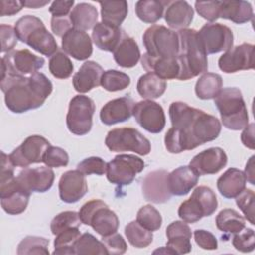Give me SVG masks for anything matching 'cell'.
Returning a JSON list of instances; mask_svg holds the SVG:
<instances>
[{
    "label": "cell",
    "mask_w": 255,
    "mask_h": 255,
    "mask_svg": "<svg viewBox=\"0 0 255 255\" xmlns=\"http://www.w3.org/2000/svg\"><path fill=\"white\" fill-rule=\"evenodd\" d=\"M136 90L139 96L143 99H157L164 94L166 90V82L154 73L147 72L139 77L136 84Z\"/></svg>",
    "instance_id": "obj_33"
},
{
    "label": "cell",
    "mask_w": 255,
    "mask_h": 255,
    "mask_svg": "<svg viewBox=\"0 0 255 255\" xmlns=\"http://www.w3.org/2000/svg\"><path fill=\"white\" fill-rule=\"evenodd\" d=\"M88 192V184L83 174L78 169L64 172L59 180V195L66 203L78 202Z\"/></svg>",
    "instance_id": "obj_19"
},
{
    "label": "cell",
    "mask_w": 255,
    "mask_h": 255,
    "mask_svg": "<svg viewBox=\"0 0 255 255\" xmlns=\"http://www.w3.org/2000/svg\"><path fill=\"white\" fill-rule=\"evenodd\" d=\"M246 177L238 168H228L217 179V189L225 198H235L246 188Z\"/></svg>",
    "instance_id": "obj_29"
},
{
    "label": "cell",
    "mask_w": 255,
    "mask_h": 255,
    "mask_svg": "<svg viewBox=\"0 0 255 255\" xmlns=\"http://www.w3.org/2000/svg\"><path fill=\"white\" fill-rule=\"evenodd\" d=\"M104 69L95 61H86L73 77V86L78 93L84 94L101 85Z\"/></svg>",
    "instance_id": "obj_23"
},
{
    "label": "cell",
    "mask_w": 255,
    "mask_h": 255,
    "mask_svg": "<svg viewBox=\"0 0 255 255\" xmlns=\"http://www.w3.org/2000/svg\"><path fill=\"white\" fill-rule=\"evenodd\" d=\"M196 244L205 250H215L218 247L216 237L209 231L204 229H196L193 232Z\"/></svg>",
    "instance_id": "obj_55"
},
{
    "label": "cell",
    "mask_w": 255,
    "mask_h": 255,
    "mask_svg": "<svg viewBox=\"0 0 255 255\" xmlns=\"http://www.w3.org/2000/svg\"><path fill=\"white\" fill-rule=\"evenodd\" d=\"M105 144L114 152L132 151L146 155L151 150L150 141L133 128H118L110 130L105 138Z\"/></svg>",
    "instance_id": "obj_7"
},
{
    "label": "cell",
    "mask_w": 255,
    "mask_h": 255,
    "mask_svg": "<svg viewBox=\"0 0 255 255\" xmlns=\"http://www.w3.org/2000/svg\"><path fill=\"white\" fill-rule=\"evenodd\" d=\"M236 204L240 208V210L245 215V218L252 224H255L254 221V199L255 194L254 191L248 188H245L242 192H240L236 197Z\"/></svg>",
    "instance_id": "obj_49"
},
{
    "label": "cell",
    "mask_w": 255,
    "mask_h": 255,
    "mask_svg": "<svg viewBox=\"0 0 255 255\" xmlns=\"http://www.w3.org/2000/svg\"><path fill=\"white\" fill-rule=\"evenodd\" d=\"M191 229L186 222L175 220L166 227V246L176 254H186L191 251Z\"/></svg>",
    "instance_id": "obj_24"
},
{
    "label": "cell",
    "mask_w": 255,
    "mask_h": 255,
    "mask_svg": "<svg viewBox=\"0 0 255 255\" xmlns=\"http://www.w3.org/2000/svg\"><path fill=\"white\" fill-rule=\"evenodd\" d=\"M125 234L128 242L136 248H145L153 240L152 231L144 228L136 220L128 223L125 227Z\"/></svg>",
    "instance_id": "obj_38"
},
{
    "label": "cell",
    "mask_w": 255,
    "mask_h": 255,
    "mask_svg": "<svg viewBox=\"0 0 255 255\" xmlns=\"http://www.w3.org/2000/svg\"><path fill=\"white\" fill-rule=\"evenodd\" d=\"M254 128L255 125L253 123L248 124L241 132V141L244 146H246L249 149L255 148V142H254Z\"/></svg>",
    "instance_id": "obj_60"
},
{
    "label": "cell",
    "mask_w": 255,
    "mask_h": 255,
    "mask_svg": "<svg viewBox=\"0 0 255 255\" xmlns=\"http://www.w3.org/2000/svg\"><path fill=\"white\" fill-rule=\"evenodd\" d=\"M102 22L108 25L121 27L128 16V5L127 1H101Z\"/></svg>",
    "instance_id": "obj_34"
},
{
    "label": "cell",
    "mask_w": 255,
    "mask_h": 255,
    "mask_svg": "<svg viewBox=\"0 0 255 255\" xmlns=\"http://www.w3.org/2000/svg\"><path fill=\"white\" fill-rule=\"evenodd\" d=\"M134 105V101L128 96L109 101L101 109V122L107 126L126 122L131 118Z\"/></svg>",
    "instance_id": "obj_21"
},
{
    "label": "cell",
    "mask_w": 255,
    "mask_h": 255,
    "mask_svg": "<svg viewBox=\"0 0 255 255\" xmlns=\"http://www.w3.org/2000/svg\"><path fill=\"white\" fill-rule=\"evenodd\" d=\"M178 216L186 223H194L205 217V211L199 200L191 195L178 207Z\"/></svg>",
    "instance_id": "obj_41"
},
{
    "label": "cell",
    "mask_w": 255,
    "mask_h": 255,
    "mask_svg": "<svg viewBox=\"0 0 255 255\" xmlns=\"http://www.w3.org/2000/svg\"><path fill=\"white\" fill-rule=\"evenodd\" d=\"M168 173L164 169H156L148 172L144 176L141 183V190L145 200L160 204L170 199L171 193L167 181Z\"/></svg>",
    "instance_id": "obj_16"
},
{
    "label": "cell",
    "mask_w": 255,
    "mask_h": 255,
    "mask_svg": "<svg viewBox=\"0 0 255 255\" xmlns=\"http://www.w3.org/2000/svg\"><path fill=\"white\" fill-rule=\"evenodd\" d=\"M165 1L140 0L135 3V14L144 23L153 24L163 16Z\"/></svg>",
    "instance_id": "obj_37"
},
{
    "label": "cell",
    "mask_w": 255,
    "mask_h": 255,
    "mask_svg": "<svg viewBox=\"0 0 255 255\" xmlns=\"http://www.w3.org/2000/svg\"><path fill=\"white\" fill-rule=\"evenodd\" d=\"M62 49L79 61H85L93 54V44L88 33L75 28L62 37Z\"/></svg>",
    "instance_id": "obj_20"
},
{
    "label": "cell",
    "mask_w": 255,
    "mask_h": 255,
    "mask_svg": "<svg viewBox=\"0 0 255 255\" xmlns=\"http://www.w3.org/2000/svg\"><path fill=\"white\" fill-rule=\"evenodd\" d=\"M179 53L177 56L180 65L178 80L186 81L199 74H204L208 69L207 54L199 40L195 29L178 31Z\"/></svg>",
    "instance_id": "obj_3"
},
{
    "label": "cell",
    "mask_w": 255,
    "mask_h": 255,
    "mask_svg": "<svg viewBox=\"0 0 255 255\" xmlns=\"http://www.w3.org/2000/svg\"><path fill=\"white\" fill-rule=\"evenodd\" d=\"M49 239L40 236H26L18 244V255H31V254H44L48 255L49 252Z\"/></svg>",
    "instance_id": "obj_43"
},
{
    "label": "cell",
    "mask_w": 255,
    "mask_h": 255,
    "mask_svg": "<svg viewBox=\"0 0 255 255\" xmlns=\"http://www.w3.org/2000/svg\"><path fill=\"white\" fill-rule=\"evenodd\" d=\"M49 71L57 79H68L74 71V65L64 51L58 50L49 60Z\"/></svg>",
    "instance_id": "obj_39"
},
{
    "label": "cell",
    "mask_w": 255,
    "mask_h": 255,
    "mask_svg": "<svg viewBox=\"0 0 255 255\" xmlns=\"http://www.w3.org/2000/svg\"><path fill=\"white\" fill-rule=\"evenodd\" d=\"M102 242L104 243L108 254L121 255L124 254L128 249L126 240L121 234L117 232L108 236H104L102 238Z\"/></svg>",
    "instance_id": "obj_53"
},
{
    "label": "cell",
    "mask_w": 255,
    "mask_h": 255,
    "mask_svg": "<svg viewBox=\"0 0 255 255\" xmlns=\"http://www.w3.org/2000/svg\"><path fill=\"white\" fill-rule=\"evenodd\" d=\"M206 54H216L233 47V33L220 23H207L197 31Z\"/></svg>",
    "instance_id": "obj_12"
},
{
    "label": "cell",
    "mask_w": 255,
    "mask_h": 255,
    "mask_svg": "<svg viewBox=\"0 0 255 255\" xmlns=\"http://www.w3.org/2000/svg\"><path fill=\"white\" fill-rule=\"evenodd\" d=\"M31 193L25 190L16 177L6 183H0V199L3 210L11 215L23 213L29 203Z\"/></svg>",
    "instance_id": "obj_15"
},
{
    "label": "cell",
    "mask_w": 255,
    "mask_h": 255,
    "mask_svg": "<svg viewBox=\"0 0 255 255\" xmlns=\"http://www.w3.org/2000/svg\"><path fill=\"white\" fill-rule=\"evenodd\" d=\"M198 175L189 165L175 168L168 173V187L171 195H186L198 182Z\"/></svg>",
    "instance_id": "obj_26"
},
{
    "label": "cell",
    "mask_w": 255,
    "mask_h": 255,
    "mask_svg": "<svg viewBox=\"0 0 255 255\" xmlns=\"http://www.w3.org/2000/svg\"><path fill=\"white\" fill-rule=\"evenodd\" d=\"M0 35H1V52L9 53L13 51L14 47L17 45V42L19 40L15 31V27L1 24Z\"/></svg>",
    "instance_id": "obj_54"
},
{
    "label": "cell",
    "mask_w": 255,
    "mask_h": 255,
    "mask_svg": "<svg viewBox=\"0 0 255 255\" xmlns=\"http://www.w3.org/2000/svg\"><path fill=\"white\" fill-rule=\"evenodd\" d=\"M130 84V78L126 73L118 70L105 71L102 79L101 86L109 92H118L128 88Z\"/></svg>",
    "instance_id": "obj_44"
},
{
    "label": "cell",
    "mask_w": 255,
    "mask_h": 255,
    "mask_svg": "<svg viewBox=\"0 0 255 255\" xmlns=\"http://www.w3.org/2000/svg\"><path fill=\"white\" fill-rule=\"evenodd\" d=\"M142 43L151 58H174L179 53L178 33L162 25H152L145 30Z\"/></svg>",
    "instance_id": "obj_6"
},
{
    "label": "cell",
    "mask_w": 255,
    "mask_h": 255,
    "mask_svg": "<svg viewBox=\"0 0 255 255\" xmlns=\"http://www.w3.org/2000/svg\"><path fill=\"white\" fill-rule=\"evenodd\" d=\"M244 172V174H245V177H246V180L250 183V184H252V185H254L255 184V180H254V155H252L250 158H249V160L247 161V163H246V165H245V170L243 171Z\"/></svg>",
    "instance_id": "obj_61"
},
{
    "label": "cell",
    "mask_w": 255,
    "mask_h": 255,
    "mask_svg": "<svg viewBox=\"0 0 255 255\" xmlns=\"http://www.w3.org/2000/svg\"><path fill=\"white\" fill-rule=\"evenodd\" d=\"M216 227L226 235L239 232L245 227V218L236 210L225 208L219 211L215 218Z\"/></svg>",
    "instance_id": "obj_36"
},
{
    "label": "cell",
    "mask_w": 255,
    "mask_h": 255,
    "mask_svg": "<svg viewBox=\"0 0 255 255\" xmlns=\"http://www.w3.org/2000/svg\"><path fill=\"white\" fill-rule=\"evenodd\" d=\"M219 18L230 20L235 24H244L252 20L253 9L246 1H221Z\"/></svg>",
    "instance_id": "obj_31"
},
{
    "label": "cell",
    "mask_w": 255,
    "mask_h": 255,
    "mask_svg": "<svg viewBox=\"0 0 255 255\" xmlns=\"http://www.w3.org/2000/svg\"><path fill=\"white\" fill-rule=\"evenodd\" d=\"M0 88L6 107L15 114L42 107L53 91L52 82L38 72L30 76L1 77Z\"/></svg>",
    "instance_id": "obj_2"
},
{
    "label": "cell",
    "mask_w": 255,
    "mask_h": 255,
    "mask_svg": "<svg viewBox=\"0 0 255 255\" xmlns=\"http://www.w3.org/2000/svg\"><path fill=\"white\" fill-rule=\"evenodd\" d=\"M95 111V103L90 97L77 95L72 98L66 117L69 131L76 135H85L90 132Z\"/></svg>",
    "instance_id": "obj_8"
},
{
    "label": "cell",
    "mask_w": 255,
    "mask_h": 255,
    "mask_svg": "<svg viewBox=\"0 0 255 255\" xmlns=\"http://www.w3.org/2000/svg\"><path fill=\"white\" fill-rule=\"evenodd\" d=\"M223 126L231 130L243 129L249 122V116L241 91L235 87L224 88L214 98Z\"/></svg>",
    "instance_id": "obj_5"
},
{
    "label": "cell",
    "mask_w": 255,
    "mask_h": 255,
    "mask_svg": "<svg viewBox=\"0 0 255 255\" xmlns=\"http://www.w3.org/2000/svg\"><path fill=\"white\" fill-rule=\"evenodd\" d=\"M142 68L154 73L162 80L177 79L180 75V65L177 57L174 58H151L146 53L141 56Z\"/></svg>",
    "instance_id": "obj_25"
},
{
    "label": "cell",
    "mask_w": 255,
    "mask_h": 255,
    "mask_svg": "<svg viewBox=\"0 0 255 255\" xmlns=\"http://www.w3.org/2000/svg\"><path fill=\"white\" fill-rule=\"evenodd\" d=\"M44 64L43 57L33 54L28 49L13 50L1 59V77L30 76L42 69Z\"/></svg>",
    "instance_id": "obj_9"
},
{
    "label": "cell",
    "mask_w": 255,
    "mask_h": 255,
    "mask_svg": "<svg viewBox=\"0 0 255 255\" xmlns=\"http://www.w3.org/2000/svg\"><path fill=\"white\" fill-rule=\"evenodd\" d=\"M75 1H54L51 3L49 12L52 14V17H62L68 16L72 7L74 6Z\"/></svg>",
    "instance_id": "obj_59"
},
{
    "label": "cell",
    "mask_w": 255,
    "mask_h": 255,
    "mask_svg": "<svg viewBox=\"0 0 255 255\" xmlns=\"http://www.w3.org/2000/svg\"><path fill=\"white\" fill-rule=\"evenodd\" d=\"M55 179V173L49 166L27 167L21 170L16 176L18 183L28 192H46L48 191Z\"/></svg>",
    "instance_id": "obj_17"
},
{
    "label": "cell",
    "mask_w": 255,
    "mask_h": 255,
    "mask_svg": "<svg viewBox=\"0 0 255 255\" xmlns=\"http://www.w3.org/2000/svg\"><path fill=\"white\" fill-rule=\"evenodd\" d=\"M227 163V155L221 147H209L197 153L189 162L194 172L200 175L215 174Z\"/></svg>",
    "instance_id": "obj_18"
},
{
    "label": "cell",
    "mask_w": 255,
    "mask_h": 255,
    "mask_svg": "<svg viewBox=\"0 0 255 255\" xmlns=\"http://www.w3.org/2000/svg\"><path fill=\"white\" fill-rule=\"evenodd\" d=\"M50 1H36V0H32V1H24V6L30 9H38V8H42L45 5H47Z\"/></svg>",
    "instance_id": "obj_62"
},
{
    "label": "cell",
    "mask_w": 255,
    "mask_h": 255,
    "mask_svg": "<svg viewBox=\"0 0 255 255\" xmlns=\"http://www.w3.org/2000/svg\"><path fill=\"white\" fill-rule=\"evenodd\" d=\"M80 236L81 232L79 231V228H71L60 232L56 235L54 240L55 249L52 253L54 255H74V245Z\"/></svg>",
    "instance_id": "obj_40"
},
{
    "label": "cell",
    "mask_w": 255,
    "mask_h": 255,
    "mask_svg": "<svg viewBox=\"0 0 255 255\" xmlns=\"http://www.w3.org/2000/svg\"><path fill=\"white\" fill-rule=\"evenodd\" d=\"M194 6L198 15L209 22L219 18L221 1H196Z\"/></svg>",
    "instance_id": "obj_52"
},
{
    "label": "cell",
    "mask_w": 255,
    "mask_h": 255,
    "mask_svg": "<svg viewBox=\"0 0 255 255\" xmlns=\"http://www.w3.org/2000/svg\"><path fill=\"white\" fill-rule=\"evenodd\" d=\"M77 169L85 175H103L107 171V162L99 156H91L79 162Z\"/></svg>",
    "instance_id": "obj_51"
},
{
    "label": "cell",
    "mask_w": 255,
    "mask_h": 255,
    "mask_svg": "<svg viewBox=\"0 0 255 255\" xmlns=\"http://www.w3.org/2000/svg\"><path fill=\"white\" fill-rule=\"evenodd\" d=\"M165 8L164 20L171 29L180 31L191 24L194 11L186 1H165Z\"/></svg>",
    "instance_id": "obj_22"
},
{
    "label": "cell",
    "mask_w": 255,
    "mask_h": 255,
    "mask_svg": "<svg viewBox=\"0 0 255 255\" xmlns=\"http://www.w3.org/2000/svg\"><path fill=\"white\" fill-rule=\"evenodd\" d=\"M116 63L123 68H132L140 60V51L135 40L126 33L113 52Z\"/></svg>",
    "instance_id": "obj_30"
},
{
    "label": "cell",
    "mask_w": 255,
    "mask_h": 255,
    "mask_svg": "<svg viewBox=\"0 0 255 255\" xmlns=\"http://www.w3.org/2000/svg\"><path fill=\"white\" fill-rule=\"evenodd\" d=\"M14 167L9 155L4 151H1V171H0V183H6L15 178Z\"/></svg>",
    "instance_id": "obj_57"
},
{
    "label": "cell",
    "mask_w": 255,
    "mask_h": 255,
    "mask_svg": "<svg viewBox=\"0 0 255 255\" xmlns=\"http://www.w3.org/2000/svg\"><path fill=\"white\" fill-rule=\"evenodd\" d=\"M24 6L23 1L16 0H1L0 1V15L4 16H13L19 13Z\"/></svg>",
    "instance_id": "obj_58"
},
{
    "label": "cell",
    "mask_w": 255,
    "mask_h": 255,
    "mask_svg": "<svg viewBox=\"0 0 255 255\" xmlns=\"http://www.w3.org/2000/svg\"><path fill=\"white\" fill-rule=\"evenodd\" d=\"M132 116L135 122L150 133H159L165 127L163 108L152 100H144L136 103Z\"/></svg>",
    "instance_id": "obj_13"
},
{
    "label": "cell",
    "mask_w": 255,
    "mask_h": 255,
    "mask_svg": "<svg viewBox=\"0 0 255 255\" xmlns=\"http://www.w3.org/2000/svg\"><path fill=\"white\" fill-rule=\"evenodd\" d=\"M125 32L121 27L99 22L93 28L92 40L94 44L102 51L114 52L121 42Z\"/></svg>",
    "instance_id": "obj_28"
},
{
    "label": "cell",
    "mask_w": 255,
    "mask_h": 255,
    "mask_svg": "<svg viewBox=\"0 0 255 255\" xmlns=\"http://www.w3.org/2000/svg\"><path fill=\"white\" fill-rule=\"evenodd\" d=\"M81 223L82 221L80 219L79 212L63 211L52 219L50 228L52 233L54 235H57L60 232L71 228H79L81 226Z\"/></svg>",
    "instance_id": "obj_45"
},
{
    "label": "cell",
    "mask_w": 255,
    "mask_h": 255,
    "mask_svg": "<svg viewBox=\"0 0 255 255\" xmlns=\"http://www.w3.org/2000/svg\"><path fill=\"white\" fill-rule=\"evenodd\" d=\"M254 45L243 43L227 50L218 59L219 69L227 74L254 68Z\"/></svg>",
    "instance_id": "obj_14"
},
{
    "label": "cell",
    "mask_w": 255,
    "mask_h": 255,
    "mask_svg": "<svg viewBox=\"0 0 255 255\" xmlns=\"http://www.w3.org/2000/svg\"><path fill=\"white\" fill-rule=\"evenodd\" d=\"M156 253H159V254H175L169 247L165 246V247H162V248H158L156 250L153 251V254H156Z\"/></svg>",
    "instance_id": "obj_63"
},
{
    "label": "cell",
    "mask_w": 255,
    "mask_h": 255,
    "mask_svg": "<svg viewBox=\"0 0 255 255\" xmlns=\"http://www.w3.org/2000/svg\"><path fill=\"white\" fill-rule=\"evenodd\" d=\"M18 39L44 56L51 57L58 51L54 36L46 29L43 21L36 16L26 15L15 24Z\"/></svg>",
    "instance_id": "obj_4"
},
{
    "label": "cell",
    "mask_w": 255,
    "mask_h": 255,
    "mask_svg": "<svg viewBox=\"0 0 255 255\" xmlns=\"http://www.w3.org/2000/svg\"><path fill=\"white\" fill-rule=\"evenodd\" d=\"M120 221L117 214L111 210L104 201L97 207L88 222V225L92 226L102 237L116 233Z\"/></svg>",
    "instance_id": "obj_27"
},
{
    "label": "cell",
    "mask_w": 255,
    "mask_h": 255,
    "mask_svg": "<svg viewBox=\"0 0 255 255\" xmlns=\"http://www.w3.org/2000/svg\"><path fill=\"white\" fill-rule=\"evenodd\" d=\"M144 168V161L133 154H119L107 163V178L119 186L128 185Z\"/></svg>",
    "instance_id": "obj_10"
},
{
    "label": "cell",
    "mask_w": 255,
    "mask_h": 255,
    "mask_svg": "<svg viewBox=\"0 0 255 255\" xmlns=\"http://www.w3.org/2000/svg\"><path fill=\"white\" fill-rule=\"evenodd\" d=\"M72 28L74 27L70 15L62 17H52L51 19L52 32L58 37H63Z\"/></svg>",
    "instance_id": "obj_56"
},
{
    "label": "cell",
    "mask_w": 255,
    "mask_h": 255,
    "mask_svg": "<svg viewBox=\"0 0 255 255\" xmlns=\"http://www.w3.org/2000/svg\"><path fill=\"white\" fill-rule=\"evenodd\" d=\"M74 251L75 254H108L104 243L88 232L81 234L74 245Z\"/></svg>",
    "instance_id": "obj_42"
},
{
    "label": "cell",
    "mask_w": 255,
    "mask_h": 255,
    "mask_svg": "<svg viewBox=\"0 0 255 255\" xmlns=\"http://www.w3.org/2000/svg\"><path fill=\"white\" fill-rule=\"evenodd\" d=\"M136 221L150 231H156L161 227L162 217L159 211L151 204L139 208L136 214Z\"/></svg>",
    "instance_id": "obj_46"
},
{
    "label": "cell",
    "mask_w": 255,
    "mask_h": 255,
    "mask_svg": "<svg viewBox=\"0 0 255 255\" xmlns=\"http://www.w3.org/2000/svg\"><path fill=\"white\" fill-rule=\"evenodd\" d=\"M43 162L49 167L67 166L69 163V154L62 147L50 145L44 154Z\"/></svg>",
    "instance_id": "obj_50"
},
{
    "label": "cell",
    "mask_w": 255,
    "mask_h": 255,
    "mask_svg": "<svg viewBox=\"0 0 255 255\" xmlns=\"http://www.w3.org/2000/svg\"><path fill=\"white\" fill-rule=\"evenodd\" d=\"M169 118L172 127L166 131L164 143L170 153H180L212 141L221 131L219 120L184 102L170 104Z\"/></svg>",
    "instance_id": "obj_1"
},
{
    "label": "cell",
    "mask_w": 255,
    "mask_h": 255,
    "mask_svg": "<svg viewBox=\"0 0 255 255\" xmlns=\"http://www.w3.org/2000/svg\"><path fill=\"white\" fill-rule=\"evenodd\" d=\"M50 145V141L44 136L30 135L9 154V157L15 166L27 167L43 162L44 154Z\"/></svg>",
    "instance_id": "obj_11"
},
{
    "label": "cell",
    "mask_w": 255,
    "mask_h": 255,
    "mask_svg": "<svg viewBox=\"0 0 255 255\" xmlns=\"http://www.w3.org/2000/svg\"><path fill=\"white\" fill-rule=\"evenodd\" d=\"M70 18L75 29L87 31L93 29L98 23V11L93 5L83 2L73 8Z\"/></svg>",
    "instance_id": "obj_32"
},
{
    "label": "cell",
    "mask_w": 255,
    "mask_h": 255,
    "mask_svg": "<svg viewBox=\"0 0 255 255\" xmlns=\"http://www.w3.org/2000/svg\"><path fill=\"white\" fill-rule=\"evenodd\" d=\"M222 90V78L215 73L206 72L197 80L195 84V94L201 100H210Z\"/></svg>",
    "instance_id": "obj_35"
},
{
    "label": "cell",
    "mask_w": 255,
    "mask_h": 255,
    "mask_svg": "<svg viewBox=\"0 0 255 255\" xmlns=\"http://www.w3.org/2000/svg\"><path fill=\"white\" fill-rule=\"evenodd\" d=\"M232 245L240 252L247 253L254 250L255 247V234L251 228H243L237 233H234L232 238Z\"/></svg>",
    "instance_id": "obj_48"
},
{
    "label": "cell",
    "mask_w": 255,
    "mask_h": 255,
    "mask_svg": "<svg viewBox=\"0 0 255 255\" xmlns=\"http://www.w3.org/2000/svg\"><path fill=\"white\" fill-rule=\"evenodd\" d=\"M194 197H196L199 202L201 203V205L204 208L205 211V216H210L212 215L215 210L217 209L218 206V201H217V197L215 192L208 186L205 185H200L197 186L192 194Z\"/></svg>",
    "instance_id": "obj_47"
}]
</instances>
